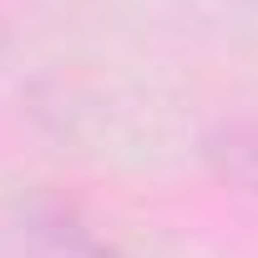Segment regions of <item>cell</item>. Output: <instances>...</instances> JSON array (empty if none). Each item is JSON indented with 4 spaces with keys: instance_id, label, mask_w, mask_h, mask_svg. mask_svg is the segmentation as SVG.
I'll return each instance as SVG.
<instances>
[{
    "instance_id": "cell-1",
    "label": "cell",
    "mask_w": 258,
    "mask_h": 258,
    "mask_svg": "<svg viewBox=\"0 0 258 258\" xmlns=\"http://www.w3.org/2000/svg\"><path fill=\"white\" fill-rule=\"evenodd\" d=\"M203 157L228 187L258 198V121H218L203 137Z\"/></svg>"
},
{
    "instance_id": "cell-2",
    "label": "cell",
    "mask_w": 258,
    "mask_h": 258,
    "mask_svg": "<svg viewBox=\"0 0 258 258\" xmlns=\"http://www.w3.org/2000/svg\"><path fill=\"white\" fill-rule=\"evenodd\" d=\"M21 233H26V238H36V243L46 248V258H116V253H111L91 228H81V223H76V213H71V208H61V203L26 208Z\"/></svg>"
}]
</instances>
